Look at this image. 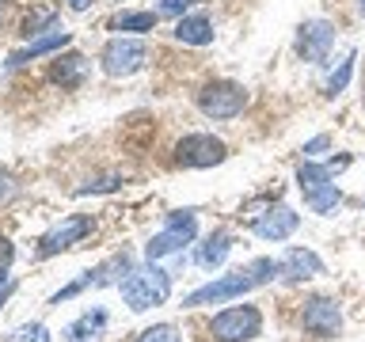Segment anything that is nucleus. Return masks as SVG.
<instances>
[{
	"mask_svg": "<svg viewBox=\"0 0 365 342\" xmlns=\"http://www.w3.org/2000/svg\"><path fill=\"white\" fill-rule=\"evenodd\" d=\"M270 278H278V262H274V259H255V262H247V266L228 270V274H221L217 281L202 285V289H194L187 301H182V308H202V304L236 301V296H244V293H251V289H259V285H267Z\"/></svg>",
	"mask_w": 365,
	"mask_h": 342,
	"instance_id": "nucleus-1",
	"label": "nucleus"
},
{
	"mask_svg": "<svg viewBox=\"0 0 365 342\" xmlns=\"http://www.w3.org/2000/svg\"><path fill=\"white\" fill-rule=\"evenodd\" d=\"M118 289H122V301L130 304V312H148V308L164 304L171 296V274L160 270L156 262H148V266H133Z\"/></svg>",
	"mask_w": 365,
	"mask_h": 342,
	"instance_id": "nucleus-2",
	"label": "nucleus"
},
{
	"mask_svg": "<svg viewBox=\"0 0 365 342\" xmlns=\"http://www.w3.org/2000/svg\"><path fill=\"white\" fill-rule=\"evenodd\" d=\"M297 182L312 213H331L342 202V190L335 187V171L327 164H301L297 167Z\"/></svg>",
	"mask_w": 365,
	"mask_h": 342,
	"instance_id": "nucleus-3",
	"label": "nucleus"
},
{
	"mask_svg": "<svg viewBox=\"0 0 365 342\" xmlns=\"http://www.w3.org/2000/svg\"><path fill=\"white\" fill-rule=\"evenodd\" d=\"M210 335L217 342H251L262 335V312L255 304H232V308L213 316Z\"/></svg>",
	"mask_w": 365,
	"mask_h": 342,
	"instance_id": "nucleus-4",
	"label": "nucleus"
},
{
	"mask_svg": "<svg viewBox=\"0 0 365 342\" xmlns=\"http://www.w3.org/2000/svg\"><path fill=\"white\" fill-rule=\"evenodd\" d=\"M194 236H198L194 209H175V213L168 217V224L145 244V255H148V262H156V259H164V255H175V251H182L187 244H194Z\"/></svg>",
	"mask_w": 365,
	"mask_h": 342,
	"instance_id": "nucleus-5",
	"label": "nucleus"
},
{
	"mask_svg": "<svg viewBox=\"0 0 365 342\" xmlns=\"http://www.w3.org/2000/svg\"><path fill=\"white\" fill-rule=\"evenodd\" d=\"M130 270H133L130 251H122V255H110L107 262H99L96 270H88L84 278H76L73 285H65L61 293H53L50 304H61V301H68V296H80V293H88V289H103V285H122Z\"/></svg>",
	"mask_w": 365,
	"mask_h": 342,
	"instance_id": "nucleus-6",
	"label": "nucleus"
},
{
	"mask_svg": "<svg viewBox=\"0 0 365 342\" xmlns=\"http://www.w3.org/2000/svg\"><path fill=\"white\" fill-rule=\"evenodd\" d=\"M228 160V145L213 133H187L175 145V164L182 167H213Z\"/></svg>",
	"mask_w": 365,
	"mask_h": 342,
	"instance_id": "nucleus-7",
	"label": "nucleus"
},
{
	"mask_svg": "<svg viewBox=\"0 0 365 342\" xmlns=\"http://www.w3.org/2000/svg\"><path fill=\"white\" fill-rule=\"evenodd\" d=\"M198 107L210 118H236L247 107V91L232 84V80H213V84H205L198 91Z\"/></svg>",
	"mask_w": 365,
	"mask_h": 342,
	"instance_id": "nucleus-8",
	"label": "nucleus"
},
{
	"mask_svg": "<svg viewBox=\"0 0 365 342\" xmlns=\"http://www.w3.org/2000/svg\"><path fill=\"white\" fill-rule=\"evenodd\" d=\"M301 327L312 338H335L342 331V308H339V301H335V296H312V301L301 308Z\"/></svg>",
	"mask_w": 365,
	"mask_h": 342,
	"instance_id": "nucleus-9",
	"label": "nucleus"
},
{
	"mask_svg": "<svg viewBox=\"0 0 365 342\" xmlns=\"http://www.w3.org/2000/svg\"><path fill=\"white\" fill-rule=\"evenodd\" d=\"M148 61V46L141 38H110L103 46V68L107 76H133Z\"/></svg>",
	"mask_w": 365,
	"mask_h": 342,
	"instance_id": "nucleus-10",
	"label": "nucleus"
},
{
	"mask_svg": "<svg viewBox=\"0 0 365 342\" xmlns=\"http://www.w3.org/2000/svg\"><path fill=\"white\" fill-rule=\"evenodd\" d=\"M88 232H91V217H84V213L65 217L61 224L50 228V232H46V236L38 239V259H53V255H61V251L76 247Z\"/></svg>",
	"mask_w": 365,
	"mask_h": 342,
	"instance_id": "nucleus-11",
	"label": "nucleus"
},
{
	"mask_svg": "<svg viewBox=\"0 0 365 342\" xmlns=\"http://www.w3.org/2000/svg\"><path fill=\"white\" fill-rule=\"evenodd\" d=\"M331 42H335V27H331L327 19H308V23H301V31H297V53H301L304 61H324Z\"/></svg>",
	"mask_w": 365,
	"mask_h": 342,
	"instance_id": "nucleus-12",
	"label": "nucleus"
},
{
	"mask_svg": "<svg viewBox=\"0 0 365 342\" xmlns=\"http://www.w3.org/2000/svg\"><path fill=\"white\" fill-rule=\"evenodd\" d=\"M324 270H327L324 259H319L316 251H308V247H289V251L282 255V262H278V278L289 281V285L308 281V278H319Z\"/></svg>",
	"mask_w": 365,
	"mask_h": 342,
	"instance_id": "nucleus-13",
	"label": "nucleus"
},
{
	"mask_svg": "<svg viewBox=\"0 0 365 342\" xmlns=\"http://www.w3.org/2000/svg\"><path fill=\"white\" fill-rule=\"evenodd\" d=\"M297 224H301V217H297L289 205H270L251 228H255L259 239H274V244H278V239H289L297 232Z\"/></svg>",
	"mask_w": 365,
	"mask_h": 342,
	"instance_id": "nucleus-14",
	"label": "nucleus"
},
{
	"mask_svg": "<svg viewBox=\"0 0 365 342\" xmlns=\"http://www.w3.org/2000/svg\"><path fill=\"white\" fill-rule=\"evenodd\" d=\"M175 38L187 46H210L213 42V23L205 11H194V16H179L175 23Z\"/></svg>",
	"mask_w": 365,
	"mask_h": 342,
	"instance_id": "nucleus-15",
	"label": "nucleus"
},
{
	"mask_svg": "<svg viewBox=\"0 0 365 342\" xmlns=\"http://www.w3.org/2000/svg\"><path fill=\"white\" fill-rule=\"evenodd\" d=\"M228 251H232V236L225 232V228H217L213 236H205V244H198V251H194V262L205 270L221 266V262L228 259Z\"/></svg>",
	"mask_w": 365,
	"mask_h": 342,
	"instance_id": "nucleus-16",
	"label": "nucleus"
},
{
	"mask_svg": "<svg viewBox=\"0 0 365 342\" xmlns=\"http://www.w3.org/2000/svg\"><path fill=\"white\" fill-rule=\"evenodd\" d=\"M68 42H73V34H68V31H53V34H46V38L31 42L27 50H16L8 57V68H19V65H27V61H34V57H42V53L61 50V46H68Z\"/></svg>",
	"mask_w": 365,
	"mask_h": 342,
	"instance_id": "nucleus-17",
	"label": "nucleus"
},
{
	"mask_svg": "<svg viewBox=\"0 0 365 342\" xmlns=\"http://www.w3.org/2000/svg\"><path fill=\"white\" fill-rule=\"evenodd\" d=\"M84 73H88V57H80V53H65L50 65V80L61 88H76L84 80Z\"/></svg>",
	"mask_w": 365,
	"mask_h": 342,
	"instance_id": "nucleus-18",
	"label": "nucleus"
},
{
	"mask_svg": "<svg viewBox=\"0 0 365 342\" xmlns=\"http://www.w3.org/2000/svg\"><path fill=\"white\" fill-rule=\"evenodd\" d=\"M103 327H107V312H103V308H96V312H84L80 319H73L65 335H68V342H91Z\"/></svg>",
	"mask_w": 365,
	"mask_h": 342,
	"instance_id": "nucleus-19",
	"label": "nucleus"
},
{
	"mask_svg": "<svg viewBox=\"0 0 365 342\" xmlns=\"http://www.w3.org/2000/svg\"><path fill=\"white\" fill-rule=\"evenodd\" d=\"M156 19H160V11H122V16H114L110 27L114 31H153L156 27Z\"/></svg>",
	"mask_w": 365,
	"mask_h": 342,
	"instance_id": "nucleus-20",
	"label": "nucleus"
},
{
	"mask_svg": "<svg viewBox=\"0 0 365 342\" xmlns=\"http://www.w3.org/2000/svg\"><path fill=\"white\" fill-rule=\"evenodd\" d=\"M137 342H182V335L171 323H156V327H145L137 335Z\"/></svg>",
	"mask_w": 365,
	"mask_h": 342,
	"instance_id": "nucleus-21",
	"label": "nucleus"
},
{
	"mask_svg": "<svg viewBox=\"0 0 365 342\" xmlns=\"http://www.w3.org/2000/svg\"><path fill=\"white\" fill-rule=\"evenodd\" d=\"M354 61H358L354 53H346V61H339V73L327 80V95H339V91L350 84V76H354Z\"/></svg>",
	"mask_w": 365,
	"mask_h": 342,
	"instance_id": "nucleus-22",
	"label": "nucleus"
},
{
	"mask_svg": "<svg viewBox=\"0 0 365 342\" xmlns=\"http://www.w3.org/2000/svg\"><path fill=\"white\" fill-rule=\"evenodd\" d=\"M122 175H103L96 182H84V187H76V198H88V194H107V190H118L122 187Z\"/></svg>",
	"mask_w": 365,
	"mask_h": 342,
	"instance_id": "nucleus-23",
	"label": "nucleus"
},
{
	"mask_svg": "<svg viewBox=\"0 0 365 342\" xmlns=\"http://www.w3.org/2000/svg\"><path fill=\"white\" fill-rule=\"evenodd\" d=\"M8 342H50V331L42 323H27V327H19L16 335H8Z\"/></svg>",
	"mask_w": 365,
	"mask_h": 342,
	"instance_id": "nucleus-24",
	"label": "nucleus"
},
{
	"mask_svg": "<svg viewBox=\"0 0 365 342\" xmlns=\"http://www.w3.org/2000/svg\"><path fill=\"white\" fill-rule=\"evenodd\" d=\"M11 259H16V247H11V239H8V236H0V278L8 274Z\"/></svg>",
	"mask_w": 365,
	"mask_h": 342,
	"instance_id": "nucleus-25",
	"label": "nucleus"
},
{
	"mask_svg": "<svg viewBox=\"0 0 365 342\" xmlns=\"http://www.w3.org/2000/svg\"><path fill=\"white\" fill-rule=\"evenodd\" d=\"M46 23H53V11H42V16H31L27 23H23V34H42Z\"/></svg>",
	"mask_w": 365,
	"mask_h": 342,
	"instance_id": "nucleus-26",
	"label": "nucleus"
},
{
	"mask_svg": "<svg viewBox=\"0 0 365 342\" xmlns=\"http://www.w3.org/2000/svg\"><path fill=\"white\" fill-rule=\"evenodd\" d=\"M194 0H160V16H182V8H190Z\"/></svg>",
	"mask_w": 365,
	"mask_h": 342,
	"instance_id": "nucleus-27",
	"label": "nucleus"
},
{
	"mask_svg": "<svg viewBox=\"0 0 365 342\" xmlns=\"http://www.w3.org/2000/svg\"><path fill=\"white\" fill-rule=\"evenodd\" d=\"M11 198H16V179H11L8 171H0V205L11 202Z\"/></svg>",
	"mask_w": 365,
	"mask_h": 342,
	"instance_id": "nucleus-28",
	"label": "nucleus"
},
{
	"mask_svg": "<svg viewBox=\"0 0 365 342\" xmlns=\"http://www.w3.org/2000/svg\"><path fill=\"white\" fill-rule=\"evenodd\" d=\"M331 141H327V137L324 133H319V137H312V141H308L304 145V156H319V152H324V148H327Z\"/></svg>",
	"mask_w": 365,
	"mask_h": 342,
	"instance_id": "nucleus-29",
	"label": "nucleus"
},
{
	"mask_svg": "<svg viewBox=\"0 0 365 342\" xmlns=\"http://www.w3.org/2000/svg\"><path fill=\"white\" fill-rule=\"evenodd\" d=\"M16 293V281H8V278H0V304L8 301V296Z\"/></svg>",
	"mask_w": 365,
	"mask_h": 342,
	"instance_id": "nucleus-30",
	"label": "nucleus"
},
{
	"mask_svg": "<svg viewBox=\"0 0 365 342\" xmlns=\"http://www.w3.org/2000/svg\"><path fill=\"white\" fill-rule=\"evenodd\" d=\"M68 4H73V8L80 11V8H88V0H68Z\"/></svg>",
	"mask_w": 365,
	"mask_h": 342,
	"instance_id": "nucleus-31",
	"label": "nucleus"
},
{
	"mask_svg": "<svg viewBox=\"0 0 365 342\" xmlns=\"http://www.w3.org/2000/svg\"><path fill=\"white\" fill-rule=\"evenodd\" d=\"M361 11H365V0H361Z\"/></svg>",
	"mask_w": 365,
	"mask_h": 342,
	"instance_id": "nucleus-32",
	"label": "nucleus"
}]
</instances>
